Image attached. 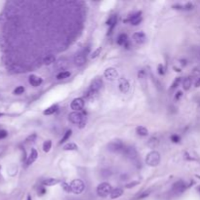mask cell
I'll list each match as a JSON object with an SVG mask.
<instances>
[{
	"label": "cell",
	"mask_w": 200,
	"mask_h": 200,
	"mask_svg": "<svg viewBox=\"0 0 200 200\" xmlns=\"http://www.w3.org/2000/svg\"><path fill=\"white\" fill-rule=\"evenodd\" d=\"M55 62H56V57H55L54 54H48L47 56H45V57L43 58V60H42V63L46 66L52 65V63H55Z\"/></svg>",
	"instance_id": "18"
},
{
	"label": "cell",
	"mask_w": 200,
	"mask_h": 200,
	"mask_svg": "<svg viewBox=\"0 0 200 200\" xmlns=\"http://www.w3.org/2000/svg\"><path fill=\"white\" fill-rule=\"evenodd\" d=\"M146 196H148V192H146V193H143L142 195L138 197V199H142V198H143V197H146Z\"/></svg>",
	"instance_id": "42"
},
{
	"label": "cell",
	"mask_w": 200,
	"mask_h": 200,
	"mask_svg": "<svg viewBox=\"0 0 200 200\" xmlns=\"http://www.w3.org/2000/svg\"><path fill=\"white\" fill-rule=\"evenodd\" d=\"M66 66H68V62H66V60H65V59H61V60H59L56 63V68L58 69H61V70H63Z\"/></svg>",
	"instance_id": "23"
},
{
	"label": "cell",
	"mask_w": 200,
	"mask_h": 200,
	"mask_svg": "<svg viewBox=\"0 0 200 200\" xmlns=\"http://www.w3.org/2000/svg\"><path fill=\"white\" fill-rule=\"evenodd\" d=\"M36 138H37V135L34 133V134H31L29 137H28L26 139V143H33L34 141L36 140Z\"/></svg>",
	"instance_id": "32"
},
{
	"label": "cell",
	"mask_w": 200,
	"mask_h": 200,
	"mask_svg": "<svg viewBox=\"0 0 200 200\" xmlns=\"http://www.w3.org/2000/svg\"><path fill=\"white\" fill-rule=\"evenodd\" d=\"M103 80L101 78H99V77H97V78H95L93 81L91 82V84H90V87L89 89L91 90V91L95 92V93H99V91H100L101 89L103 88Z\"/></svg>",
	"instance_id": "7"
},
{
	"label": "cell",
	"mask_w": 200,
	"mask_h": 200,
	"mask_svg": "<svg viewBox=\"0 0 200 200\" xmlns=\"http://www.w3.org/2000/svg\"><path fill=\"white\" fill-rule=\"evenodd\" d=\"M158 73L160 74V75H164L165 74V68L163 66V65L158 66Z\"/></svg>",
	"instance_id": "36"
},
{
	"label": "cell",
	"mask_w": 200,
	"mask_h": 200,
	"mask_svg": "<svg viewBox=\"0 0 200 200\" xmlns=\"http://www.w3.org/2000/svg\"><path fill=\"white\" fill-rule=\"evenodd\" d=\"M195 86L196 87H200V78H198V80L195 82Z\"/></svg>",
	"instance_id": "43"
},
{
	"label": "cell",
	"mask_w": 200,
	"mask_h": 200,
	"mask_svg": "<svg viewBox=\"0 0 200 200\" xmlns=\"http://www.w3.org/2000/svg\"><path fill=\"white\" fill-rule=\"evenodd\" d=\"M70 189L74 194L82 193L85 189V185H84L83 181L79 180V179L73 180L72 182L70 183Z\"/></svg>",
	"instance_id": "4"
},
{
	"label": "cell",
	"mask_w": 200,
	"mask_h": 200,
	"mask_svg": "<svg viewBox=\"0 0 200 200\" xmlns=\"http://www.w3.org/2000/svg\"><path fill=\"white\" fill-rule=\"evenodd\" d=\"M45 191H46V190H45L44 188H39V194H41V195H42V194L45 193Z\"/></svg>",
	"instance_id": "41"
},
{
	"label": "cell",
	"mask_w": 200,
	"mask_h": 200,
	"mask_svg": "<svg viewBox=\"0 0 200 200\" xmlns=\"http://www.w3.org/2000/svg\"><path fill=\"white\" fill-rule=\"evenodd\" d=\"M122 194H123V189L120 188H116L112 189V191H111V193H110V197L112 199H115V198L120 197Z\"/></svg>",
	"instance_id": "22"
},
{
	"label": "cell",
	"mask_w": 200,
	"mask_h": 200,
	"mask_svg": "<svg viewBox=\"0 0 200 200\" xmlns=\"http://www.w3.org/2000/svg\"><path fill=\"white\" fill-rule=\"evenodd\" d=\"M8 133L6 130H3V129H0V140H3L7 137Z\"/></svg>",
	"instance_id": "35"
},
{
	"label": "cell",
	"mask_w": 200,
	"mask_h": 200,
	"mask_svg": "<svg viewBox=\"0 0 200 200\" xmlns=\"http://www.w3.org/2000/svg\"><path fill=\"white\" fill-rule=\"evenodd\" d=\"M198 190H199V192H200V186H199V188H198Z\"/></svg>",
	"instance_id": "46"
},
{
	"label": "cell",
	"mask_w": 200,
	"mask_h": 200,
	"mask_svg": "<svg viewBox=\"0 0 200 200\" xmlns=\"http://www.w3.org/2000/svg\"><path fill=\"white\" fill-rule=\"evenodd\" d=\"M25 92V87L23 86H18L16 89L14 90V95H22Z\"/></svg>",
	"instance_id": "31"
},
{
	"label": "cell",
	"mask_w": 200,
	"mask_h": 200,
	"mask_svg": "<svg viewBox=\"0 0 200 200\" xmlns=\"http://www.w3.org/2000/svg\"><path fill=\"white\" fill-rule=\"evenodd\" d=\"M158 143H159L158 139H157L156 137H152V138L149 139V141H148V146L150 148H155L156 146H158Z\"/></svg>",
	"instance_id": "25"
},
{
	"label": "cell",
	"mask_w": 200,
	"mask_h": 200,
	"mask_svg": "<svg viewBox=\"0 0 200 200\" xmlns=\"http://www.w3.org/2000/svg\"><path fill=\"white\" fill-rule=\"evenodd\" d=\"M3 115H4L3 113H1V112H0V117H1V116H3Z\"/></svg>",
	"instance_id": "45"
},
{
	"label": "cell",
	"mask_w": 200,
	"mask_h": 200,
	"mask_svg": "<svg viewBox=\"0 0 200 200\" xmlns=\"http://www.w3.org/2000/svg\"><path fill=\"white\" fill-rule=\"evenodd\" d=\"M146 163L151 167L157 166L160 163V153L156 150L150 151L146 157Z\"/></svg>",
	"instance_id": "2"
},
{
	"label": "cell",
	"mask_w": 200,
	"mask_h": 200,
	"mask_svg": "<svg viewBox=\"0 0 200 200\" xmlns=\"http://www.w3.org/2000/svg\"><path fill=\"white\" fill-rule=\"evenodd\" d=\"M103 75H105L106 78L109 80V81H113V80H115L116 78H118V71L113 68H108L105 70Z\"/></svg>",
	"instance_id": "10"
},
{
	"label": "cell",
	"mask_w": 200,
	"mask_h": 200,
	"mask_svg": "<svg viewBox=\"0 0 200 200\" xmlns=\"http://www.w3.org/2000/svg\"><path fill=\"white\" fill-rule=\"evenodd\" d=\"M136 131H137V134L138 135L142 136V137H146V136L148 135V129H146V127H143V126H139V127H137Z\"/></svg>",
	"instance_id": "24"
},
{
	"label": "cell",
	"mask_w": 200,
	"mask_h": 200,
	"mask_svg": "<svg viewBox=\"0 0 200 200\" xmlns=\"http://www.w3.org/2000/svg\"><path fill=\"white\" fill-rule=\"evenodd\" d=\"M118 87H119V90L121 93H127L129 91L130 89V84L129 82H128V80L126 78H124V77H122V78H119V81H118Z\"/></svg>",
	"instance_id": "12"
},
{
	"label": "cell",
	"mask_w": 200,
	"mask_h": 200,
	"mask_svg": "<svg viewBox=\"0 0 200 200\" xmlns=\"http://www.w3.org/2000/svg\"><path fill=\"white\" fill-rule=\"evenodd\" d=\"M86 57L87 56H85L84 54H82L81 52L79 53V54H77L75 57H74V65L77 66H82L85 65V63H86Z\"/></svg>",
	"instance_id": "14"
},
{
	"label": "cell",
	"mask_w": 200,
	"mask_h": 200,
	"mask_svg": "<svg viewBox=\"0 0 200 200\" xmlns=\"http://www.w3.org/2000/svg\"><path fill=\"white\" fill-rule=\"evenodd\" d=\"M62 186H63V188L65 189L66 191H68V192H69V191H71V189H70V185H68V183H62Z\"/></svg>",
	"instance_id": "37"
},
{
	"label": "cell",
	"mask_w": 200,
	"mask_h": 200,
	"mask_svg": "<svg viewBox=\"0 0 200 200\" xmlns=\"http://www.w3.org/2000/svg\"><path fill=\"white\" fill-rule=\"evenodd\" d=\"M28 81H29V84H30L31 86H33V87H38L42 83V79L40 78V77H38V76L34 75V74L29 76Z\"/></svg>",
	"instance_id": "16"
},
{
	"label": "cell",
	"mask_w": 200,
	"mask_h": 200,
	"mask_svg": "<svg viewBox=\"0 0 200 200\" xmlns=\"http://www.w3.org/2000/svg\"><path fill=\"white\" fill-rule=\"evenodd\" d=\"M143 17H142V12H137L135 14H133L131 17L128 19V22H129L133 26H138L142 23Z\"/></svg>",
	"instance_id": "11"
},
{
	"label": "cell",
	"mask_w": 200,
	"mask_h": 200,
	"mask_svg": "<svg viewBox=\"0 0 200 200\" xmlns=\"http://www.w3.org/2000/svg\"><path fill=\"white\" fill-rule=\"evenodd\" d=\"M171 141L173 143H177L180 142V137H179L178 135H172L171 136Z\"/></svg>",
	"instance_id": "38"
},
{
	"label": "cell",
	"mask_w": 200,
	"mask_h": 200,
	"mask_svg": "<svg viewBox=\"0 0 200 200\" xmlns=\"http://www.w3.org/2000/svg\"><path fill=\"white\" fill-rule=\"evenodd\" d=\"M59 183H60V180H58V179H54V178H48V179H45V180L43 181V185L46 186H55Z\"/></svg>",
	"instance_id": "21"
},
{
	"label": "cell",
	"mask_w": 200,
	"mask_h": 200,
	"mask_svg": "<svg viewBox=\"0 0 200 200\" xmlns=\"http://www.w3.org/2000/svg\"><path fill=\"white\" fill-rule=\"evenodd\" d=\"M71 134H72V131H71V130H68V131H66V132L65 133V135L63 136L62 140L60 141V143H61V145H62V143H66V141H68V139L70 138Z\"/></svg>",
	"instance_id": "28"
},
{
	"label": "cell",
	"mask_w": 200,
	"mask_h": 200,
	"mask_svg": "<svg viewBox=\"0 0 200 200\" xmlns=\"http://www.w3.org/2000/svg\"><path fill=\"white\" fill-rule=\"evenodd\" d=\"M84 105H85V102H84L83 99L76 98V99H74L72 102H71L70 108H71V109H73L74 111H80V110L83 109Z\"/></svg>",
	"instance_id": "8"
},
{
	"label": "cell",
	"mask_w": 200,
	"mask_h": 200,
	"mask_svg": "<svg viewBox=\"0 0 200 200\" xmlns=\"http://www.w3.org/2000/svg\"><path fill=\"white\" fill-rule=\"evenodd\" d=\"M51 148H52V142L50 140L46 141V142L43 143V151L44 152H49Z\"/></svg>",
	"instance_id": "30"
},
{
	"label": "cell",
	"mask_w": 200,
	"mask_h": 200,
	"mask_svg": "<svg viewBox=\"0 0 200 200\" xmlns=\"http://www.w3.org/2000/svg\"><path fill=\"white\" fill-rule=\"evenodd\" d=\"M70 76V72L69 71H61L60 73L57 75V79L58 80H63V79H66Z\"/></svg>",
	"instance_id": "27"
},
{
	"label": "cell",
	"mask_w": 200,
	"mask_h": 200,
	"mask_svg": "<svg viewBox=\"0 0 200 200\" xmlns=\"http://www.w3.org/2000/svg\"><path fill=\"white\" fill-rule=\"evenodd\" d=\"M129 40H128V36L126 33H120L118 37H117V44L121 45V46H125Z\"/></svg>",
	"instance_id": "19"
},
{
	"label": "cell",
	"mask_w": 200,
	"mask_h": 200,
	"mask_svg": "<svg viewBox=\"0 0 200 200\" xmlns=\"http://www.w3.org/2000/svg\"><path fill=\"white\" fill-rule=\"evenodd\" d=\"M78 146H76V143H68L66 145L63 146V150H77Z\"/></svg>",
	"instance_id": "26"
},
{
	"label": "cell",
	"mask_w": 200,
	"mask_h": 200,
	"mask_svg": "<svg viewBox=\"0 0 200 200\" xmlns=\"http://www.w3.org/2000/svg\"><path fill=\"white\" fill-rule=\"evenodd\" d=\"M186 185L183 181H178L176 182L172 186V191L175 194H181L182 192L186 190Z\"/></svg>",
	"instance_id": "9"
},
{
	"label": "cell",
	"mask_w": 200,
	"mask_h": 200,
	"mask_svg": "<svg viewBox=\"0 0 200 200\" xmlns=\"http://www.w3.org/2000/svg\"><path fill=\"white\" fill-rule=\"evenodd\" d=\"M111 191H112V188L108 183H102L97 188V193L101 197H106L111 193Z\"/></svg>",
	"instance_id": "3"
},
{
	"label": "cell",
	"mask_w": 200,
	"mask_h": 200,
	"mask_svg": "<svg viewBox=\"0 0 200 200\" xmlns=\"http://www.w3.org/2000/svg\"><path fill=\"white\" fill-rule=\"evenodd\" d=\"M146 70H143V69H142V70L139 71V73H138L139 79H143V78H146Z\"/></svg>",
	"instance_id": "34"
},
{
	"label": "cell",
	"mask_w": 200,
	"mask_h": 200,
	"mask_svg": "<svg viewBox=\"0 0 200 200\" xmlns=\"http://www.w3.org/2000/svg\"><path fill=\"white\" fill-rule=\"evenodd\" d=\"M101 53V48H98L97 50H96V51L93 53V54L91 55V58L92 59H95V58H97L98 56H99V54H100Z\"/></svg>",
	"instance_id": "39"
},
{
	"label": "cell",
	"mask_w": 200,
	"mask_h": 200,
	"mask_svg": "<svg viewBox=\"0 0 200 200\" xmlns=\"http://www.w3.org/2000/svg\"><path fill=\"white\" fill-rule=\"evenodd\" d=\"M180 82H181V78L180 77H177L175 80H174V82H173V84H172V89H175V88H177L179 86V84H180Z\"/></svg>",
	"instance_id": "33"
},
{
	"label": "cell",
	"mask_w": 200,
	"mask_h": 200,
	"mask_svg": "<svg viewBox=\"0 0 200 200\" xmlns=\"http://www.w3.org/2000/svg\"><path fill=\"white\" fill-rule=\"evenodd\" d=\"M182 96H183V93L182 92H181V91H179L178 93H177V94H176V96H175V99H176V100H180V99L181 98H182Z\"/></svg>",
	"instance_id": "40"
},
{
	"label": "cell",
	"mask_w": 200,
	"mask_h": 200,
	"mask_svg": "<svg viewBox=\"0 0 200 200\" xmlns=\"http://www.w3.org/2000/svg\"><path fill=\"white\" fill-rule=\"evenodd\" d=\"M133 40H134L137 44H143L146 42V36L145 33L142 32V31H139V32H135L133 34Z\"/></svg>",
	"instance_id": "13"
},
{
	"label": "cell",
	"mask_w": 200,
	"mask_h": 200,
	"mask_svg": "<svg viewBox=\"0 0 200 200\" xmlns=\"http://www.w3.org/2000/svg\"><path fill=\"white\" fill-rule=\"evenodd\" d=\"M68 119L71 123L78 125L79 128H84L87 123V118L79 111H73L68 114Z\"/></svg>",
	"instance_id": "1"
},
{
	"label": "cell",
	"mask_w": 200,
	"mask_h": 200,
	"mask_svg": "<svg viewBox=\"0 0 200 200\" xmlns=\"http://www.w3.org/2000/svg\"><path fill=\"white\" fill-rule=\"evenodd\" d=\"M125 148V145L122 141L120 140H114L110 142L108 145V149L112 152H119V151H123Z\"/></svg>",
	"instance_id": "5"
},
{
	"label": "cell",
	"mask_w": 200,
	"mask_h": 200,
	"mask_svg": "<svg viewBox=\"0 0 200 200\" xmlns=\"http://www.w3.org/2000/svg\"><path fill=\"white\" fill-rule=\"evenodd\" d=\"M59 109V106L58 105H53L51 106H49L48 108H46L43 111V114L45 115H51V114H54L55 112H57Z\"/></svg>",
	"instance_id": "20"
},
{
	"label": "cell",
	"mask_w": 200,
	"mask_h": 200,
	"mask_svg": "<svg viewBox=\"0 0 200 200\" xmlns=\"http://www.w3.org/2000/svg\"><path fill=\"white\" fill-rule=\"evenodd\" d=\"M37 157H38V153H37L36 149L32 148V149H31V151H30V154L28 156V159H26V166H29V165L32 164L33 162L37 159Z\"/></svg>",
	"instance_id": "15"
},
{
	"label": "cell",
	"mask_w": 200,
	"mask_h": 200,
	"mask_svg": "<svg viewBox=\"0 0 200 200\" xmlns=\"http://www.w3.org/2000/svg\"><path fill=\"white\" fill-rule=\"evenodd\" d=\"M28 200H31V196H30V195L28 196Z\"/></svg>",
	"instance_id": "44"
},
{
	"label": "cell",
	"mask_w": 200,
	"mask_h": 200,
	"mask_svg": "<svg viewBox=\"0 0 200 200\" xmlns=\"http://www.w3.org/2000/svg\"><path fill=\"white\" fill-rule=\"evenodd\" d=\"M116 23H117V17H116L115 15L111 16V17L108 20V22H106V25L109 26V33L112 32V30H113V28H115Z\"/></svg>",
	"instance_id": "17"
},
{
	"label": "cell",
	"mask_w": 200,
	"mask_h": 200,
	"mask_svg": "<svg viewBox=\"0 0 200 200\" xmlns=\"http://www.w3.org/2000/svg\"><path fill=\"white\" fill-rule=\"evenodd\" d=\"M191 86V79L188 77V78H185L183 81V87L185 90H188Z\"/></svg>",
	"instance_id": "29"
},
{
	"label": "cell",
	"mask_w": 200,
	"mask_h": 200,
	"mask_svg": "<svg viewBox=\"0 0 200 200\" xmlns=\"http://www.w3.org/2000/svg\"><path fill=\"white\" fill-rule=\"evenodd\" d=\"M123 154L125 157H127V158H129L131 160L137 159V157H138V151L134 146H125V148L123 150Z\"/></svg>",
	"instance_id": "6"
}]
</instances>
